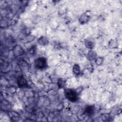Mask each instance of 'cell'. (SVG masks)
Instances as JSON below:
<instances>
[{
    "mask_svg": "<svg viewBox=\"0 0 122 122\" xmlns=\"http://www.w3.org/2000/svg\"><path fill=\"white\" fill-rule=\"evenodd\" d=\"M103 61V59L102 57H97L95 59V62L97 65H101Z\"/></svg>",
    "mask_w": 122,
    "mask_h": 122,
    "instance_id": "5bb4252c",
    "label": "cell"
},
{
    "mask_svg": "<svg viewBox=\"0 0 122 122\" xmlns=\"http://www.w3.org/2000/svg\"><path fill=\"white\" fill-rule=\"evenodd\" d=\"M94 112V107L92 105H88L86 107L85 109V113L88 115H92Z\"/></svg>",
    "mask_w": 122,
    "mask_h": 122,
    "instance_id": "9c48e42d",
    "label": "cell"
},
{
    "mask_svg": "<svg viewBox=\"0 0 122 122\" xmlns=\"http://www.w3.org/2000/svg\"><path fill=\"white\" fill-rule=\"evenodd\" d=\"M9 115L10 117L11 118V119L14 120V121H16L15 119H19V114L17 112L13 111L10 112H9Z\"/></svg>",
    "mask_w": 122,
    "mask_h": 122,
    "instance_id": "7c38bea8",
    "label": "cell"
},
{
    "mask_svg": "<svg viewBox=\"0 0 122 122\" xmlns=\"http://www.w3.org/2000/svg\"><path fill=\"white\" fill-rule=\"evenodd\" d=\"M72 71L76 75H78L81 73V70L80 66L77 64H75L72 67Z\"/></svg>",
    "mask_w": 122,
    "mask_h": 122,
    "instance_id": "30bf717a",
    "label": "cell"
},
{
    "mask_svg": "<svg viewBox=\"0 0 122 122\" xmlns=\"http://www.w3.org/2000/svg\"><path fill=\"white\" fill-rule=\"evenodd\" d=\"M9 66V63L6 62H3L2 63H1V70L2 71L3 69L5 70L8 68Z\"/></svg>",
    "mask_w": 122,
    "mask_h": 122,
    "instance_id": "9a60e30c",
    "label": "cell"
},
{
    "mask_svg": "<svg viewBox=\"0 0 122 122\" xmlns=\"http://www.w3.org/2000/svg\"><path fill=\"white\" fill-rule=\"evenodd\" d=\"M97 53L95 51H92V50H90L87 54V58L88 60L90 61H92L93 60H95L97 58Z\"/></svg>",
    "mask_w": 122,
    "mask_h": 122,
    "instance_id": "52a82bcc",
    "label": "cell"
},
{
    "mask_svg": "<svg viewBox=\"0 0 122 122\" xmlns=\"http://www.w3.org/2000/svg\"><path fill=\"white\" fill-rule=\"evenodd\" d=\"M37 42L41 45L43 46H45L48 44L49 41L47 38L44 37V36H41L40 37L38 40H37Z\"/></svg>",
    "mask_w": 122,
    "mask_h": 122,
    "instance_id": "8992f818",
    "label": "cell"
},
{
    "mask_svg": "<svg viewBox=\"0 0 122 122\" xmlns=\"http://www.w3.org/2000/svg\"><path fill=\"white\" fill-rule=\"evenodd\" d=\"M90 20V16L87 13H84L82 14L79 18V21L81 24H85L87 23Z\"/></svg>",
    "mask_w": 122,
    "mask_h": 122,
    "instance_id": "5b68a950",
    "label": "cell"
},
{
    "mask_svg": "<svg viewBox=\"0 0 122 122\" xmlns=\"http://www.w3.org/2000/svg\"><path fill=\"white\" fill-rule=\"evenodd\" d=\"M64 95L65 97L71 102H75L78 99V93L76 91L73 89H65L64 90Z\"/></svg>",
    "mask_w": 122,
    "mask_h": 122,
    "instance_id": "6da1fadb",
    "label": "cell"
},
{
    "mask_svg": "<svg viewBox=\"0 0 122 122\" xmlns=\"http://www.w3.org/2000/svg\"><path fill=\"white\" fill-rule=\"evenodd\" d=\"M109 47L110 48H115L117 47V42L114 40H112L109 42Z\"/></svg>",
    "mask_w": 122,
    "mask_h": 122,
    "instance_id": "4fadbf2b",
    "label": "cell"
},
{
    "mask_svg": "<svg viewBox=\"0 0 122 122\" xmlns=\"http://www.w3.org/2000/svg\"><path fill=\"white\" fill-rule=\"evenodd\" d=\"M58 85L59 87L60 88H62L64 86V85H65V82H64V81L62 79H60L58 81Z\"/></svg>",
    "mask_w": 122,
    "mask_h": 122,
    "instance_id": "2e32d148",
    "label": "cell"
},
{
    "mask_svg": "<svg viewBox=\"0 0 122 122\" xmlns=\"http://www.w3.org/2000/svg\"><path fill=\"white\" fill-rule=\"evenodd\" d=\"M85 46L87 48L92 50L94 47V43L91 41L87 40L85 41Z\"/></svg>",
    "mask_w": 122,
    "mask_h": 122,
    "instance_id": "8fae6325",
    "label": "cell"
},
{
    "mask_svg": "<svg viewBox=\"0 0 122 122\" xmlns=\"http://www.w3.org/2000/svg\"><path fill=\"white\" fill-rule=\"evenodd\" d=\"M35 39V37L32 35L28 34L25 36L23 38H21V41L22 43H28L33 41Z\"/></svg>",
    "mask_w": 122,
    "mask_h": 122,
    "instance_id": "ba28073f",
    "label": "cell"
},
{
    "mask_svg": "<svg viewBox=\"0 0 122 122\" xmlns=\"http://www.w3.org/2000/svg\"><path fill=\"white\" fill-rule=\"evenodd\" d=\"M12 51L14 57H17L23 54L24 51L20 45H16L12 48Z\"/></svg>",
    "mask_w": 122,
    "mask_h": 122,
    "instance_id": "277c9868",
    "label": "cell"
},
{
    "mask_svg": "<svg viewBox=\"0 0 122 122\" xmlns=\"http://www.w3.org/2000/svg\"><path fill=\"white\" fill-rule=\"evenodd\" d=\"M34 63L35 67L38 70H42L47 67L46 59L43 57L38 58L35 60Z\"/></svg>",
    "mask_w": 122,
    "mask_h": 122,
    "instance_id": "7a4b0ae2",
    "label": "cell"
},
{
    "mask_svg": "<svg viewBox=\"0 0 122 122\" xmlns=\"http://www.w3.org/2000/svg\"><path fill=\"white\" fill-rule=\"evenodd\" d=\"M17 82L18 85L20 88H26L28 86L27 81L22 75H20L18 77Z\"/></svg>",
    "mask_w": 122,
    "mask_h": 122,
    "instance_id": "3957f363",
    "label": "cell"
}]
</instances>
